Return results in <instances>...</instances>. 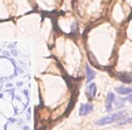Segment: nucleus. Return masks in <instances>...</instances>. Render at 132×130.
<instances>
[{"label":"nucleus","instance_id":"f257e3e1","mask_svg":"<svg viewBox=\"0 0 132 130\" xmlns=\"http://www.w3.org/2000/svg\"><path fill=\"white\" fill-rule=\"evenodd\" d=\"M125 114H126L125 111H120V112H119V113H115L110 116H106V117H102V118H101L100 120H98L97 122H96V124H97L98 126H104V125L110 124V123L114 122V121L121 119L124 117Z\"/></svg>","mask_w":132,"mask_h":130},{"label":"nucleus","instance_id":"f03ea898","mask_svg":"<svg viewBox=\"0 0 132 130\" xmlns=\"http://www.w3.org/2000/svg\"><path fill=\"white\" fill-rule=\"evenodd\" d=\"M96 92H97V87H96L95 83H90L88 87H87V97L89 99H92L95 96Z\"/></svg>","mask_w":132,"mask_h":130},{"label":"nucleus","instance_id":"7ed1b4c3","mask_svg":"<svg viewBox=\"0 0 132 130\" xmlns=\"http://www.w3.org/2000/svg\"><path fill=\"white\" fill-rule=\"evenodd\" d=\"M114 100H115V95H114L112 92H110L107 96L106 100V110L107 111H110L112 109V104L114 102Z\"/></svg>","mask_w":132,"mask_h":130},{"label":"nucleus","instance_id":"20e7f679","mask_svg":"<svg viewBox=\"0 0 132 130\" xmlns=\"http://www.w3.org/2000/svg\"><path fill=\"white\" fill-rule=\"evenodd\" d=\"M92 109H93V107L90 104H82L81 106V109H80V115L81 116L87 115V114L92 111Z\"/></svg>","mask_w":132,"mask_h":130},{"label":"nucleus","instance_id":"39448f33","mask_svg":"<svg viewBox=\"0 0 132 130\" xmlns=\"http://www.w3.org/2000/svg\"><path fill=\"white\" fill-rule=\"evenodd\" d=\"M119 79L122 82L127 83H129L132 82V74H128V73H121V74H119Z\"/></svg>","mask_w":132,"mask_h":130},{"label":"nucleus","instance_id":"423d86ee","mask_svg":"<svg viewBox=\"0 0 132 130\" xmlns=\"http://www.w3.org/2000/svg\"><path fill=\"white\" fill-rule=\"evenodd\" d=\"M116 92L119 94H121V95H126V94L132 93V88H128V87H118V88H116Z\"/></svg>","mask_w":132,"mask_h":130},{"label":"nucleus","instance_id":"0eeeda50","mask_svg":"<svg viewBox=\"0 0 132 130\" xmlns=\"http://www.w3.org/2000/svg\"><path fill=\"white\" fill-rule=\"evenodd\" d=\"M86 74H87V82H88V83L92 81V80L94 79V77H95V72H94L89 66L86 67Z\"/></svg>","mask_w":132,"mask_h":130},{"label":"nucleus","instance_id":"6e6552de","mask_svg":"<svg viewBox=\"0 0 132 130\" xmlns=\"http://www.w3.org/2000/svg\"><path fill=\"white\" fill-rule=\"evenodd\" d=\"M126 123H132V117H129V118L126 119V120H125V121H123V122H120V123H119V125L126 124Z\"/></svg>","mask_w":132,"mask_h":130},{"label":"nucleus","instance_id":"1a4fd4ad","mask_svg":"<svg viewBox=\"0 0 132 130\" xmlns=\"http://www.w3.org/2000/svg\"><path fill=\"white\" fill-rule=\"evenodd\" d=\"M124 100H125V101H126V100H128V101H129L130 102H132V94H131V95L128 96V97L127 98V99H124Z\"/></svg>","mask_w":132,"mask_h":130}]
</instances>
